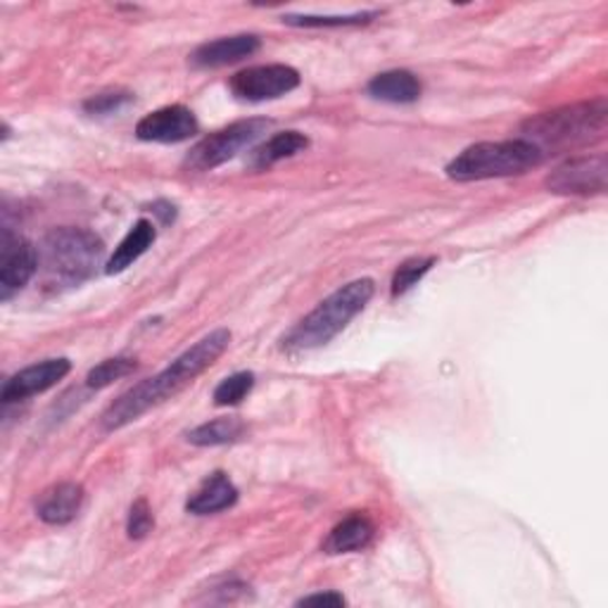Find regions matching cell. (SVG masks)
Here are the masks:
<instances>
[{
	"label": "cell",
	"instance_id": "7a4b0ae2",
	"mask_svg": "<svg viewBox=\"0 0 608 608\" xmlns=\"http://www.w3.org/2000/svg\"><path fill=\"white\" fill-rule=\"evenodd\" d=\"M606 119L608 106L604 98H599L592 102H580V106H568L530 117L520 131H524V141L532 143L545 158L547 152L554 150L580 148L599 141L606 133Z\"/></svg>",
	"mask_w": 608,
	"mask_h": 608
},
{
	"label": "cell",
	"instance_id": "30bf717a",
	"mask_svg": "<svg viewBox=\"0 0 608 608\" xmlns=\"http://www.w3.org/2000/svg\"><path fill=\"white\" fill-rule=\"evenodd\" d=\"M198 119L183 106H169L146 114L136 127V136L148 143H181L198 133Z\"/></svg>",
	"mask_w": 608,
	"mask_h": 608
},
{
	"label": "cell",
	"instance_id": "277c9868",
	"mask_svg": "<svg viewBox=\"0 0 608 608\" xmlns=\"http://www.w3.org/2000/svg\"><path fill=\"white\" fill-rule=\"evenodd\" d=\"M102 255H106V246L96 233L64 226L43 238L39 267L48 286H79L96 273Z\"/></svg>",
	"mask_w": 608,
	"mask_h": 608
},
{
	"label": "cell",
	"instance_id": "8fae6325",
	"mask_svg": "<svg viewBox=\"0 0 608 608\" xmlns=\"http://www.w3.org/2000/svg\"><path fill=\"white\" fill-rule=\"evenodd\" d=\"M72 371V363L69 359H46L41 363H33V367L22 369L20 373H14L12 378L6 380L3 386V402H22L27 397L41 395L58 386L60 380Z\"/></svg>",
	"mask_w": 608,
	"mask_h": 608
},
{
	"label": "cell",
	"instance_id": "9a60e30c",
	"mask_svg": "<svg viewBox=\"0 0 608 608\" xmlns=\"http://www.w3.org/2000/svg\"><path fill=\"white\" fill-rule=\"evenodd\" d=\"M423 86L419 77L407 72V69H390V72L378 74L369 81V96L395 106H409L421 98Z\"/></svg>",
	"mask_w": 608,
	"mask_h": 608
},
{
	"label": "cell",
	"instance_id": "6da1fadb",
	"mask_svg": "<svg viewBox=\"0 0 608 608\" xmlns=\"http://www.w3.org/2000/svg\"><path fill=\"white\" fill-rule=\"evenodd\" d=\"M229 345L231 331H226V328H219V331L205 336L190 347V350L173 359L165 371L148 380H141V383L127 390L119 399H114L108 411L102 413V428L110 432L124 428L136 419H141V416L152 407H158L173 395H179L186 386L193 383L200 373L210 369L212 363L229 350Z\"/></svg>",
	"mask_w": 608,
	"mask_h": 608
},
{
	"label": "cell",
	"instance_id": "d6986e66",
	"mask_svg": "<svg viewBox=\"0 0 608 608\" xmlns=\"http://www.w3.org/2000/svg\"><path fill=\"white\" fill-rule=\"evenodd\" d=\"M246 432V423L236 416H229V419H215L210 423H202L188 432V442L198 445V447H217V445H229L242 438Z\"/></svg>",
	"mask_w": 608,
	"mask_h": 608
},
{
	"label": "cell",
	"instance_id": "9c48e42d",
	"mask_svg": "<svg viewBox=\"0 0 608 608\" xmlns=\"http://www.w3.org/2000/svg\"><path fill=\"white\" fill-rule=\"evenodd\" d=\"M39 271V252L29 240L3 233V248H0V298L8 302L14 292H20L31 276Z\"/></svg>",
	"mask_w": 608,
	"mask_h": 608
},
{
	"label": "cell",
	"instance_id": "e0dca14e",
	"mask_svg": "<svg viewBox=\"0 0 608 608\" xmlns=\"http://www.w3.org/2000/svg\"><path fill=\"white\" fill-rule=\"evenodd\" d=\"M155 238H158V231H155V223L148 219H141L133 223V229L124 236V240L119 242L114 255L108 259L106 271L108 273H121L127 271L133 262H138L150 248Z\"/></svg>",
	"mask_w": 608,
	"mask_h": 608
},
{
	"label": "cell",
	"instance_id": "484cf974",
	"mask_svg": "<svg viewBox=\"0 0 608 608\" xmlns=\"http://www.w3.org/2000/svg\"><path fill=\"white\" fill-rule=\"evenodd\" d=\"M345 606V597L336 592H326V595H311L300 599V606Z\"/></svg>",
	"mask_w": 608,
	"mask_h": 608
},
{
	"label": "cell",
	"instance_id": "52a82bcc",
	"mask_svg": "<svg viewBox=\"0 0 608 608\" xmlns=\"http://www.w3.org/2000/svg\"><path fill=\"white\" fill-rule=\"evenodd\" d=\"M300 86L298 69L288 64H257L248 67L242 72L233 74L229 81V89L236 98L248 102L276 100L288 96Z\"/></svg>",
	"mask_w": 608,
	"mask_h": 608
},
{
	"label": "cell",
	"instance_id": "ac0fdd59",
	"mask_svg": "<svg viewBox=\"0 0 608 608\" xmlns=\"http://www.w3.org/2000/svg\"><path fill=\"white\" fill-rule=\"evenodd\" d=\"M309 148V138L300 131H281L271 136L269 141H265L262 146H257L250 152V167L255 169H269L276 162L295 158V155L302 152Z\"/></svg>",
	"mask_w": 608,
	"mask_h": 608
},
{
	"label": "cell",
	"instance_id": "5bb4252c",
	"mask_svg": "<svg viewBox=\"0 0 608 608\" xmlns=\"http://www.w3.org/2000/svg\"><path fill=\"white\" fill-rule=\"evenodd\" d=\"M236 501H238L236 485L231 482L229 476L217 471L210 478H205L200 488L190 495V499L186 501V511L196 516H210L223 509H231Z\"/></svg>",
	"mask_w": 608,
	"mask_h": 608
},
{
	"label": "cell",
	"instance_id": "ba28073f",
	"mask_svg": "<svg viewBox=\"0 0 608 608\" xmlns=\"http://www.w3.org/2000/svg\"><path fill=\"white\" fill-rule=\"evenodd\" d=\"M608 165L606 155H587V158H572L556 167L547 177V188L559 196H597L606 190Z\"/></svg>",
	"mask_w": 608,
	"mask_h": 608
},
{
	"label": "cell",
	"instance_id": "4fadbf2b",
	"mask_svg": "<svg viewBox=\"0 0 608 608\" xmlns=\"http://www.w3.org/2000/svg\"><path fill=\"white\" fill-rule=\"evenodd\" d=\"M83 504V488L79 482H58L48 488L39 501L37 514L48 526H64L72 524Z\"/></svg>",
	"mask_w": 608,
	"mask_h": 608
},
{
	"label": "cell",
	"instance_id": "5b68a950",
	"mask_svg": "<svg viewBox=\"0 0 608 608\" xmlns=\"http://www.w3.org/2000/svg\"><path fill=\"white\" fill-rule=\"evenodd\" d=\"M542 152L524 138L511 141H485L466 148L447 165V177L455 181H485L518 177L542 165Z\"/></svg>",
	"mask_w": 608,
	"mask_h": 608
},
{
	"label": "cell",
	"instance_id": "603a6c76",
	"mask_svg": "<svg viewBox=\"0 0 608 608\" xmlns=\"http://www.w3.org/2000/svg\"><path fill=\"white\" fill-rule=\"evenodd\" d=\"M255 388V376L250 371H240L229 378H223L215 390V405L217 407H233L240 405L242 399L250 395Z\"/></svg>",
	"mask_w": 608,
	"mask_h": 608
},
{
	"label": "cell",
	"instance_id": "d4e9b609",
	"mask_svg": "<svg viewBox=\"0 0 608 608\" xmlns=\"http://www.w3.org/2000/svg\"><path fill=\"white\" fill-rule=\"evenodd\" d=\"M133 96L129 91H106L89 98L83 102V110L89 114H112L119 112L121 108H127Z\"/></svg>",
	"mask_w": 608,
	"mask_h": 608
},
{
	"label": "cell",
	"instance_id": "44dd1931",
	"mask_svg": "<svg viewBox=\"0 0 608 608\" xmlns=\"http://www.w3.org/2000/svg\"><path fill=\"white\" fill-rule=\"evenodd\" d=\"M378 12H357V14H336V17H317V14H286L283 22L292 27H357L369 24Z\"/></svg>",
	"mask_w": 608,
	"mask_h": 608
},
{
	"label": "cell",
	"instance_id": "7c38bea8",
	"mask_svg": "<svg viewBox=\"0 0 608 608\" xmlns=\"http://www.w3.org/2000/svg\"><path fill=\"white\" fill-rule=\"evenodd\" d=\"M259 50V39L252 33H238V37H223L210 43H202L190 56V64L198 69H219L226 64H236L255 56Z\"/></svg>",
	"mask_w": 608,
	"mask_h": 608
},
{
	"label": "cell",
	"instance_id": "3957f363",
	"mask_svg": "<svg viewBox=\"0 0 608 608\" xmlns=\"http://www.w3.org/2000/svg\"><path fill=\"white\" fill-rule=\"evenodd\" d=\"M373 281L371 278H359L328 295L323 302H319L317 309H311L309 315L292 328V331L283 338V350L288 352H307L323 347L331 342L340 331H345L359 311L369 305L373 298Z\"/></svg>",
	"mask_w": 608,
	"mask_h": 608
},
{
	"label": "cell",
	"instance_id": "8992f818",
	"mask_svg": "<svg viewBox=\"0 0 608 608\" xmlns=\"http://www.w3.org/2000/svg\"><path fill=\"white\" fill-rule=\"evenodd\" d=\"M269 127H271L269 119L233 121V124H229L226 129L202 138L196 148H190V152L183 160V167L188 171H210L223 162L233 160L242 148H248L257 141V138H262Z\"/></svg>",
	"mask_w": 608,
	"mask_h": 608
},
{
	"label": "cell",
	"instance_id": "ffe728a7",
	"mask_svg": "<svg viewBox=\"0 0 608 608\" xmlns=\"http://www.w3.org/2000/svg\"><path fill=\"white\" fill-rule=\"evenodd\" d=\"M436 267V257H413L407 259L405 265H399V269L392 276V298H399V295L409 292L413 286H419L421 278Z\"/></svg>",
	"mask_w": 608,
	"mask_h": 608
},
{
	"label": "cell",
	"instance_id": "7402d4cb",
	"mask_svg": "<svg viewBox=\"0 0 608 608\" xmlns=\"http://www.w3.org/2000/svg\"><path fill=\"white\" fill-rule=\"evenodd\" d=\"M133 371H136V359H129V357L106 359V361H100L96 369L89 371V376H86V386L93 388V390L108 388L110 383H114V380L124 378Z\"/></svg>",
	"mask_w": 608,
	"mask_h": 608
},
{
	"label": "cell",
	"instance_id": "4316f807",
	"mask_svg": "<svg viewBox=\"0 0 608 608\" xmlns=\"http://www.w3.org/2000/svg\"><path fill=\"white\" fill-rule=\"evenodd\" d=\"M155 215H160L165 223H169L173 219V205H167V202H158L155 205Z\"/></svg>",
	"mask_w": 608,
	"mask_h": 608
},
{
	"label": "cell",
	"instance_id": "2e32d148",
	"mask_svg": "<svg viewBox=\"0 0 608 608\" xmlns=\"http://www.w3.org/2000/svg\"><path fill=\"white\" fill-rule=\"evenodd\" d=\"M373 535H376V528L367 516H361V514L347 516L331 530V535L326 537L323 551L326 554H350V551L367 549L373 542Z\"/></svg>",
	"mask_w": 608,
	"mask_h": 608
},
{
	"label": "cell",
	"instance_id": "cb8c5ba5",
	"mask_svg": "<svg viewBox=\"0 0 608 608\" xmlns=\"http://www.w3.org/2000/svg\"><path fill=\"white\" fill-rule=\"evenodd\" d=\"M155 528V516L148 499H136L129 509V518H127V532L131 540H143V537Z\"/></svg>",
	"mask_w": 608,
	"mask_h": 608
}]
</instances>
